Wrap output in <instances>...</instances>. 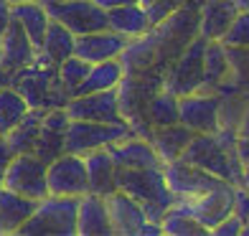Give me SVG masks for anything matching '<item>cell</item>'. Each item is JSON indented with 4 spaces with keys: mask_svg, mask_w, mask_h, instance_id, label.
<instances>
[{
    "mask_svg": "<svg viewBox=\"0 0 249 236\" xmlns=\"http://www.w3.org/2000/svg\"><path fill=\"white\" fill-rule=\"evenodd\" d=\"M89 66H92V64H87L84 59H79V56H69V59H64L59 66H56V71H59V82H61V86L66 89L69 99L76 94L79 84L84 82Z\"/></svg>",
    "mask_w": 249,
    "mask_h": 236,
    "instance_id": "d6a6232c",
    "label": "cell"
},
{
    "mask_svg": "<svg viewBox=\"0 0 249 236\" xmlns=\"http://www.w3.org/2000/svg\"><path fill=\"white\" fill-rule=\"evenodd\" d=\"M132 127L127 122L122 125H105V122H84L71 119L64 135V152L87 155L97 148H107L112 142H120L124 137H132Z\"/></svg>",
    "mask_w": 249,
    "mask_h": 236,
    "instance_id": "5b68a950",
    "label": "cell"
},
{
    "mask_svg": "<svg viewBox=\"0 0 249 236\" xmlns=\"http://www.w3.org/2000/svg\"><path fill=\"white\" fill-rule=\"evenodd\" d=\"M43 8L49 10L51 20H59L74 36L109 28L107 10L99 8L94 0H59V3H43Z\"/></svg>",
    "mask_w": 249,
    "mask_h": 236,
    "instance_id": "8992f818",
    "label": "cell"
},
{
    "mask_svg": "<svg viewBox=\"0 0 249 236\" xmlns=\"http://www.w3.org/2000/svg\"><path fill=\"white\" fill-rule=\"evenodd\" d=\"M46 185L53 196H84L89 193V178L84 155L61 152L56 160L46 165Z\"/></svg>",
    "mask_w": 249,
    "mask_h": 236,
    "instance_id": "ba28073f",
    "label": "cell"
},
{
    "mask_svg": "<svg viewBox=\"0 0 249 236\" xmlns=\"http://www.w3.org/2000/svg\"><path fill=\"white\" fill-rule=\"evenodd\" d=\"M94 3L105 10H112V8H122V5H135L138 0H94Z\"/></svg>",
    "mask_w": 249,
    "mask_h": 236,
    "instance_id": "f35d334b",
    "label": "cell"
},
{
    "mask_svg": "<svg viewBox=\"0 0 249 236\" xmlns=\"http://www.w3.org/2000/svg\"><path fill=\"white\" fill-rule=\"evenodd\" d=\"M236 135H242V137H249V104L244 109V115L239 119V125H236Z\"/></svg>",
    "mask_w": 249,
    "mask_h": 236,
    "instance_id": "ab89813d",
    "label": "cell"
},
{
    "mask_svg": "<svg viewBox=\"0 0 249 236\" xmlns=\"http://www.w3.org/2000/svg\"><path fill=\"white\" fill-rule=\"evenodd\" d=\"M160 226H163V234H168V236H206L209 234V229H203L201 223L178 203H173L165 211V216L160 219Z\"/></svg>",
    "mask_w": 249,
    "mask_h": 236,
    "instance_id": "f546056e",
    "label": "cell"
},
{
    "mask_svg": "<svg viewBox=\"0 0 249 236\" xmlns=\"http://www.w3.org/2000/svg\"><path fill=\"white\" fill-rule=\"evenodd\" d=\"M13 89L28 102V107L53 109L69 102V94L59 82V71L53 64H36L13 71Z\"/></svg>",
    "mask_w": 249,
    "mask_h": 236,
    "instance_id": "3957f363",
    "label": "cell"
},
{
    "mask_svg": "<svg viewBox=\"0 0 249 236\" xmlns=\"http://www.w3.org/2000/svg\"><path fill=\"white\" fill-rule=\"evenodd\" d=\"M16 157V152L10 150V145H8V140H5V135H0V178H3V173H5V168L10 165V160Z\"/></svg>",
    "mask_w": 249,
    "mask_h": 236,
    "instance_id": "d590c367",
    "label": "cell"
},
{
    "mask_svg": "<svg viewBox=\"0 0 249 236\" xmlns=\"http://www.w3.org/2000/svg\"><path fill=\"white\" fill-rule=\"evenodd\" d=\"M107 20H109V28L115 33H120V36H124L127 41L140 38L142 33H148L153 28L150 18H148V13H145V8L140 3L107 10Z\"/></svg>",
    "mask_w": 249,
    "mask_h": 236,
    "instance_id": "d4e9b609",
    "label": "cell"
},
{
    "mask_svg": "<svg viewBox=\"0 0 249 236\" xmlns=\"http://www.w3.org/2000/svg\"><path fill=\"white\" fill-rule=\"evenodd\" d=\"M178 122L194 132H216L219 125V94H183L178 97Z\"/></svg>",
    "mask_w": 249,
    "mask_h": 236,
    "instance_id": "7c38bea8",
    "label": "cell"
},
{
    "mask_svg": "<svg viewBox=\"0 0 249 236\" xmlns=\"http://www.w3.org/2000/svg\"><path fill=\"white\" fill-rule=\"evenodd\" d=\"M242 226H244V221L236 216V213H231V216H226L224 221H219L216 226L211 229V234L213 236H239Z\"/></svg>",
    "mask_w": 249,
    "mask_h": 236,
    "instance_id": "e575fe53",
    "label": "cell"
},
{
    "mask_svg": "<svg viewBox=\"0 0 249 236\" xmlns=\"http://www.w3.org/2000/svg\"><path fill=\"white\" fill-rule=\"evenodd\" d=\"M163 175H165V183H168V188H171V193L176 196V201L198 198V196L206 193V190H211L213 185L221 183V178L201 170V168L180 160V157L163 165Z\"/></svg>",
    "mask_w": 249,
    "mask_h": 236,
    "instance_id": "8fae6325",
    "label": "cell"
},
{
    "mask_svg": "<svg viewBox=\"0 0 249 236\" xmlns=\"http://www.w3.org/2000/svg\"><path fill=\"white\" fill-rule=\"evenodd\" d=\"M242 185L249 188V163H244V168H242Z\"/></svg>",
    "mask_w": 249,
    "mask_h": 236,
    "instance_id": "b9f144b4",
    "label": "cell"
},
{
    "mask_svg": "<svg viewBox=\"0 0 249 236\" xmlns=\"http://www.w3.org/2000/svg\"><path fill=\"white\" fill-rule=\"evenodd\" d=\"M117 188L142 206L148 221L160 223L165 211L176 203V196L165 183L163 168H115Z\"/></svg>",
    "mask_w": 249,
    "mask_h": 236,
    "instance_id": "6da1fadb",
    "label": "cell"
},
{
    "mask_svg": "<svg viewBox=\"0 0 249 236\" xmlns=\"http://www.w3.org/2000/svg\"><path fill=\"white\" fill-rule=\"evenodd\" d=\"M76 236H115L112 234V223H109L105 198L92 193V190L84 196H79Z\"/></svg>",
    "mask_w": 249,
    "mask_h": 236,
    "instance_id": "ac0fdd59",
    "label": "cell"
},
{
    "mask_svg": "<svg viewBox=\"0 0 249 236\" xmlns=\"http://www.w3.org/2000/svg\"><path fill=\"white\" fill-rule=\"evenodd\" d=\"M8 3H10V5H13V3H23V0H8Z\"/></svg>",
    "mask_w": 249,
    "mask_h": 236,
    "instance_id": "ee69618b",
    "label": "cell"
},
{
    "mask_svg": "<svg viewBox=\"0 0 249 236\" xmlns=\"http://www.w3.org/2000/svg\"><path fill=\"white\" fill-rule=\"evenodd\" d=\"M46 115V109H38V107H31L23 119L5 135V140L10 145V150L16 155H23V152H33V145L38 140V132H41V119Z\"/></svg>",
    "mask_w": 249,
    "mask_h": 236,
    "instance_id": "83f0119b",
    "label": "cell"
},
{
    "mask_svg": "<svg viewBox=\"0 0 249 236\" xmlns=\"http://www.w3.org/2000/svg\"><path fill=\"white\" fill-rule=\"evenodd\" d=\"M229 79V59H226V46L221 41H206L203 49V82L198 92L216 94V89Z\"/></svg>",
    "mask_w": 249,
    "mask_h": 236,
    "instance_id": "cb8c5ba5",
    "label": "cell"
},
{
    "mask_svg": "<svg viewBox=\"0 0 249 236\" xmlns=\"http://www.w3.org/2000/svg\"><path fill=\"white\" fill-rule=\"evenodd\" d=\"M138 236H163V226H160V223H155V221H145Z\"/></svg>",
    "mask_w": 249,
    "mask_h": 236,
    "instance_id": "74e56055",
    "label": "cell"
},
{
    "mask_svg": "<svg viewBox=\"0 0 249 236\" xmlns=\"http://www.w3.org/2000/svg\"><path fill=\"white\" fill-rule=\"evenodd\" d=\"M105 203H107L112 234L115 236H138L142 223L148 221L145 213H142V206L120 188L112 190L109 196H105Z\"/></svg>",
    "mask_w": 249,
    "mask_h": 236,
    "instance_id": "5bb4252c",
    "label": "cell"
},
{
    "mask_svg": "<svg viewBox=\"0 0 249 236\" xmlns=\"http://www.w3.org/2000/svg\"><path fill=\"white\" fill-rule=\"evenodd\" d=\"M176 203L183 206L191 216H194L203 229H209V234H211V229L216 226L219 221H224L226 216L234 213V183L221 181L219 185L206 190L203 196L191 198V201H176Z\"/></svg>",
    "mask_w": 249,
    "mask_h": 236,
    "instance_id": "30bf717a",
    "label": "cell"
},
{
    "mask_svg": "<svg viewBox=\"0 0 249 236\" xmlns=\"http://www.w3.org/2000/svg\"><path fill=\"white\" fill-rule=\"evenodd\" d=\"M224 46H249V13H236L234 23L221 36Z\"/></svg>",
    "mask_w": 249,
    "mask_h": 236,
    "instance_id": "836d02e7",
    "label": "cell"
},
{
    "mask_svg": "<svg viewBox=\"0 0 249 236\" xmlns=\"http://www.w3.org/2000/svg\"><path fill=\"white\" fill-rule=\"evenodd\" d=\"M87 163V178H89V190L97 196H109L112 190H117V181H115V160L107 148H97L92 152L84 155Z\"/></svg>",
    "mask_w": 249,
    "mask_h": 236,
    "instance_id": "ffe728a7",
    "label": "cell"
},
{
    "mask_svg": "<svg viewBox=\"0 0 249 236\" xmlns=\"http://www.w3.org/2000/svg\"><path fill=\"white\" fill-rule=\"evenodd\" d=\"M236 13H249V0H231Z\"/></svg>",
    "mask_w": 249,
    "mask_h": 236,
    "instance_id": "60d3db41",
    "label": "cell"
},
{
    "mask_svg": "<svg viewBox=\"0 0 249 236\" xmlns=\"http://www.w3.org/2000/svg\"><path fill=\"white\" fill-rule=\"evenodd\" d=\"M36 208V201L0 185V236L16 234Z\"/></svg>",
    "mask_w": 249,
    "mask_h": 236,
    "instance_id": "603a6c76",
    "label": "cell"
},
{
    "mask_svg": "<svg viewBox=\"0 0 249 236\" xmlns=\"http://www.w3.org/2000/svg\"><path fill=\"white\" fill-rule=\"evenodd\" d=\"M69 115H66L64 107H53L46 109V115L41 119V132H38V140L33 145V155L38 157L41 163H51L56 160L61 152H64V135L66 127H69Z\"/></svg>",
    "mask_w": 249,
    "mask_h": 236,
    "instance_id": "9a60e30c",
    "label": "cell"
},
{
    "mask_svg": "<svg viewBox=\"0 0 249 236\" xmlns=\"http://www.w3.org/2000/svg\"><path fill=\"white\" fill-rule=\"evenodd\" d=\"M203 49H206V38L196 36L188 46L180 51L171 66L163 71V89L176 97L194 94L203 82Z\"/></svg>",
    "mask_w": 249,
    "mask_h": 236,
    "instance_id": "277c9868",
    "label": "cell"
},
{
    "mask_svg": "<svg viewBox=\"0 0 249 236\" xmlns=\"http://www.w3.org/2000/svg\"><path fill=\"white\" fill-rule=\"evenodd\" d=\"M127 38L115 33L112 28L105 31H94V33H84L76 36L74 41V56L84 59L87 64H99V61H109V59H120Z\"/></svg>",
    "mask_w": 249,
    "mask_h": 236,
    "instance_id": "4fadbf2b",
    "label": "cell"
},
{
    "mask_svg": "<svg viewBox=\"0 0 249 236\" xmlns=\"http://www.w3.org/2000/svg\"><path fill=\"white\" fill-rule=\"evenodd\" d=\"M0 185L20 193L26 198L41 201L43 196H49V185H46V163H41L33 152L16 155L10 165L5 168Z\"/></svg>",
    "mask_w": 249,
    "mask_h": 236,
    "instance_id": "52a82bcc",
    "label": "cell"
},
{
    "mask_svg": "<svg viewBox=\"0 0 249 236\" xmlns=\"http://www.w3.org/2000/svg\"><path fill=\"white\" fill-rule=\"evenodd\" d=\"M41 3H59V0H41Z\"/></svg>",
    "mask_w": 249,
    "mask_h": 236,
    "instance_id": "7bdbcfd3",
    "label": "cell"
},
{
    "mask_svg": "<svg viewBox=\"0 0 249 236\" xmlns=\"http://www.w3.org/2000/svg\"><path fill=\"white\" fill-rule=\"evenodd\" d=\"M76 208L74 196H43L16 236H76Z\"/></svg>",
    "mask_w": 249,
    "mask_h": 236,
    "instance_id": "7a4b0ae2",
    "label": "cell"
},
{
    "mask_svg": "<svg viewBox=\"0 0 249 236\" xmlns=\"http://www.w3.org/2000/svg\"><path fill=\"white\" fill-rule=\"evenodd\" d=\"M10 16L13 20L26 31V36L33 41V46L41 49L43 36H46V28L51 23L49 10L43 8L41 0H23V3H13L10 5Z\"/></svg>",
    "mask_w": 249,
    "mask_h": 236,
    "instance_id": "44dd1931",
    "label": "cell"
},
{
    "mask_svg": "<svg viewBox=\"0 0 249 236\" xmlns=\"http://www.w3.org/2000/svg\"><path fill=\"white\" fill-rule=\"evenodd\" d=\"M74 41H76V36L69 28H64L59 20H51L49 28H46V36H43L41 49L36 51V64L59 66L64 59L74 56Z\"/></svg>",
    "mask_w": 249,
    "mask_h": 236,
    "instance_id": "7402d4cb",
    "label": "cell"
},
{
    "mask_svg": "<svg viewBox=\"0 0 249 236\" xmlns=\"http://www.w3.org/2000/svg\"><path fill=\"white\" fill-rule=\"evenodd\" d=\"M69 119H84V122H105V125H122L124 117L120 112L117 89H105V92L79 94L71 97L64 104Z\"/></svg>",
    "mask_w": 249,
    "mask_h": 236,
    "instance_id": "9c48e42d",
    "label": "cell"
},
{
    "mask_svg": "<svg viewBox=\"0 0 249 236\" xmlns=\"http://www.w3.org/2000/svg\"><path fill=\"white\" fill-rule=\"evenodd\" d=\"M36 51L38 49L26 36V31L16 20H10L5 33L0 36V69H5V71L26 69V66L36 61Z\"/></svg>",
    "mask_w": 249,
    "mask_h": 236,
    "instance_id": "2e32d148",
    "label": "cell"
},
{
    "mask_svg": "<svg viewBox=\"0 0 249 236\" xmlns=\"http://www.w3.org/2000/svg\"><path fill=\"white\" fill-rule=\"evenodd\" d=\"M124 69H122V61L120 59H109V61H99L92 64L89 71L84 76V82L79 84L76 94H92V92H105V89H117V84L122 82Z\"/></svg>",
    "mask_w": 249,
    "mask_h": 236,
    "instance_id": "4316f807",
    "label": "cell"
},
{
    "mask_svg": "<svg viewBox=\"0 0 249 236\" xmlns=\"http://www.w3.org/2000/svg\"><path fill=\"white\" fill-rule=\"evenodd\" d=\"M145 117H148L150 127H168V125H178V97L160 89L155 92L153 99L148 102V109H145Z\"/></svg>",
    "mask_w": 249,
    "mask_h": 236,
    "instance_id": "f1b7e54d",
    "label": "cell"
},
{
    "mask_svg": "<svg viewBox=\"0 0 249 236\" xmlns=\"http://www.w3.org/2000/svg\"><path fill=\"white\" fill-rule=\"evenodd\" d=\"M236 18L231 0H203L198 5V36L206 41H221V36Z\"/></svg>",
    "mask_w": 249,
    "mask_h": 236,
    "instance_id": "d6986e66",
    "label": "cell"
},
{
    "mask_svg": "<svg viewBox=\"0 0 249 236\" xmlns=\"http://www.w3.org/2000/svg\"><path fill=\"white\" fill-rule=\"evenodd\" d=\"M10 20H13V16H10V3L8 0H0V36L5 33Z\"/></svg>",
    "mask_w": 249,
    "mask_h": 236,
    "instance_id": "8d00e7d4",
    "label": "cell"
},
{
    "mask_svg": "<svg viewBox=\"0 0 249 236\" xmlns=\"http://www.w3.org/2000/svg\"><path fill=\"white\" fill-rule=\"evenodd\" d=\"M28 109H31L28 102L13 86L0 89V135H8L20 119H23V115Z\"/></svg>",
    "mask_w": 249,
    "mask_h": 236,
    "instance_id": "4dcf8cb0",
    "label": "cell"
},
{
    "mask_svg": "<svg viewBox=\"0 0 249 236\" xmlns=\"http://www.w3.org/2000/svg\"><path fill=\"white\" fill-rule=\"evenodd\" d=\"M229 59V82L236 92L249 97V46H226Z\"/></svg>",
    "mask_w": 249,
    "mask_h": 236,
    "instance_id": "1f68e13d",
    "label": "cell"
},
{
    "mask_svg": "<svg viewBox=\"0 0 249 236\" xmlns=\"http://www.w3.org/2000/svg\"><path fill=\"white\" fill-rule=\"evenodd\" d=\"M107 150L117 168H163V160L158 157L153 142L138 135L107 145Z\"/></svg>",
    "mask_w": 249,
    "mask_h": 236,
    "instance_id": "e0dca14e",
    "label": "cell"
},
{
    "mask_svg": "<svg viewBox=\"0 0 249 236\" xmlns=\"http://www.w3.org/2000/svg\"><path fill=\"white\" fill-rule=\"evenodd\" d=\"M194 137V130H188L186 125H168V127H155L150 132V142L158 152V157L165 163H173L180 157V152L186 150V145Z\"/></svg>",
    "mask_w": 249,
    "mask_h": 236,
    "instance_id": "484cf974",
    "label": "cell"
}]
</instances>
